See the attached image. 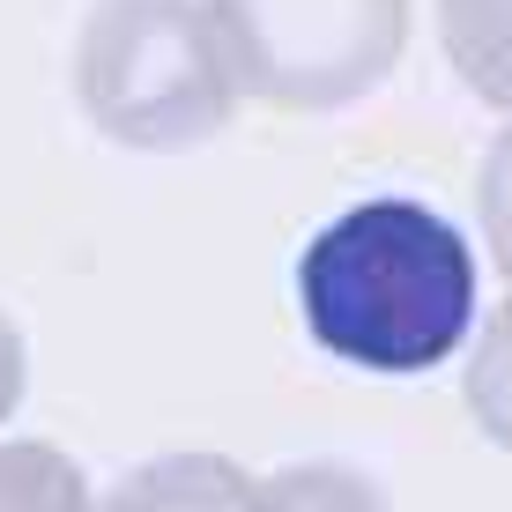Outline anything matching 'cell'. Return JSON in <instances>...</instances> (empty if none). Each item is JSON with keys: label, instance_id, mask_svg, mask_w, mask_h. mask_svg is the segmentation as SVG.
<instances>
[{"label": "cell", "instance_id": "obj_1", "mask_svg": "<svg viewBox=\"0 0 512 512\" xmlns=\"http://www.w3.org/2000/svg\"><path fill=\"white\" fill-rule=\"evenodd\" d=\"M297 312L312 342L357 372H438L475 327V253L423 201H357L305 245Z\"/></svg>", "mask_w": 512, "mask_h": 512}, {"label": "cell", "instance_id": "obj_2", "mask_svg": "<svg viewBox=\"0 0 512 512\" xmlns=\"http://www.w3.org/2000/svg\"><path fill=\"white\" fill-rule=\"evenodd\" d=\"M82 119L141 156H179L238 119V67L208 0H97L75 30Z\"/></svg>", "mask_w": 512, "mask_h": 512}, {"label": "cell", "instance_id": "obj_3", "mask_svg": "<svg viewBox=\"0 0 512 512\" xmlns=\"http://www.w3.org/2000/svg\"><path fill=\"white\" fill-rule=\"evenodd\" d=\"M238 90L275 112H342L409 52L416 0H208Z\"/></svg>", "mask_w": 512, "mask_h": 512}, {"label": "cell", "instance_id": "obj_4", "mask_svg": "<svg viewBox=\"0 0 512 512\" xmlns=\"http://www.w3.org/2000/svg\"><path fill=\"white\" fill-rule=\"evenodd\" d=\"M245 490L253 475L223 453H164L119 475L90 512H245Z\"/></svg>", "mask_w": 512, "mask_h": 512}, {"label": "cell", "instance_id": "obj_5", "mask_svg": "<svg viewBox=\"0 0 512 512\" xmlns=\"http://www.w3.org/2000/svg\"><path fill=\"white\" fill-rule=\"evenodd\" d=\"M438 45L475 97L512 112V0H438Z\"/></svg>", "mask_w": 512, "mask_h": 512}, {"label": "cell", "instance_id": "obj_6", "mask_svg": "<svg viewBox=\"0 0 512 512\" xmlns=\"http://www.w3.org/2000/svg\"><path fill=\"white\" fill-rule=\"evenodd\" d=\"M90 475L45 438H0V512H90Z\"/></svg>", "mask_w": 512, "mask_h": 512}, {"label": "cell", "instance_id": "obj_7", "mask_svg": "<svg viewBox=\"0 0 512 512\" xmlns=\"http://www.w3.org/2000/svg\"><path fill=\"white\" fill-rule=\"evenodd\" d=\"M245 512H386V498L342 461H297L282 475H260L245 490Z\"/></svg>", "mask_w": 512, "mask_h": 512}, {"label": "cell", "instance_id": "obj_8", "mask_svg": "<svg viewBox=\"0 0 512 512\" xmlns=\"http://www.w3.org/2000/svg\"><path fill=\"white\" fill-rule=\"evenodd\" d=\"M461 394H468V416L475 431L490 438L498 453H512V297L475 327V349H468V372H461Z\"/></svg>", "mask_w": 512, "mask_h": 512}, {"label": "cell", "instance_id": "obj_9", "mask_svg": "<svg viewBox=\"0 0 512 512\" xmlns=\"http://www.w3.org/2000/svg\"><path fill=\"white\" fill-rule=\"evenodd\" d=\"M475 216H483V245H490V260H498V275L512 282V127H498V141L483 149Z\"/></svg>", "mask_w": 512, "mask_h": 512}, {"label": "cell", "instance_id": "obj_10", "mask_svg": "<svg viewBox=\"0 0 512 512\" xmlns=\"http://www.w3.org/2000/svg\"><path fill=\"white\" fill-rule=\"evenodd\" d=\"M23 386H30V349H23V334H15V320L0 312V423L23 409Z\"/></svg>", "mask_w": 512, "mask_h": 512}]
</instances>
